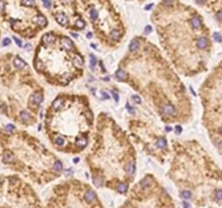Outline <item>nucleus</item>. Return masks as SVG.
I'll use <instances>...</instances> for the list:
<instances>
[{
	"label": "nucleus",
	"mask_w": 222,
	"mask_h": 208,
	"mask_svg": "<svg viewBox=\"0 0 222 208\" xmlns=\"http://www.w3.org/2000/svg\"><path fill=\"white\" fill-rule=\"evenodd\" d=\"M205 122L222 156V62L215 68L203 89Z\"/></svg>",
	"instance_id": "1"
},
{
	"label": "nucleus",
	"mask_w": 222,
	"mask_h": 208,
	"mask_svg": "<svg viewBox=\"0 0 222 208\" xmlns=\"http://www.w3.org/2000/svg\"><path fill=\"white\" fill-rule=\"evenodd\" d=\"M201 5L207 6L210 9L215 20L218 22L220 27L222 28V1H215V2H201Z\"/></svg>",
	"instance_id": "2"
},
{
	"label": "nucleus",
	"mask_w": 222,
	"mask_h": 208,
	"mask_svg": "<svg viewBox=\"0 0 222 208\" xmlns=\"http://www.w3.org/2000/svg\"><path fill=\"white\" fill-rule=\"evenodd\" d=\"M12 65H13V67L15 68V70H24V68L26 67V63L22 60L20 56H15V58L12 59Z\"/></svg>",
	"instance_id": "3"
},
{
	"label": "nucleus",
	"mask_w": 222,
	"mask_h": 208,
	"mask_svg": "<svg viewBox=\"0 0 222 208\" xmlns=\"http://www.w3.org/2000/svg\"><path fill=\"white\" fill-rule=\"evenodd\" d=\"M161 111H163V113L166 115H173L175 112V106L171 105V104H165V105L163 106V108H161Z\"/></svg>",
	"instance_id": "4"
},
{
	"label": "nucleus",
	"mask_w": 222,
	"mask_h": 208,
	"mask_svg": "<svg viewBox=\"0 0 222 208\" xmlns=\"http://www.w3.org/2000/svg\"><path fill=\"white\" fill-rule=\"evenodd\" d=\"M56 21H58V24H61L62 26H65L66 24L68 23V19L66 17V14L64 13H58L56 15Z\"/></svg>",
	"instance_id": "5"
},
{
	"label": "nucleus",
	"mask_w": 222,
	"mask_h": 208,
	"mask_svg": "<svg viewBox=\"0 0 222 208\" xmlns=\"http://www.w3.org/2000/svg\"><path fill=\"white\" fill-rule=\"evenodd\" d=\"M61 42H62V46H63L64 48H65L66 50H72L73 49V42L70 41V39H68L67 37H63L61 39Z\"/></svg>",
	"instance_id": "6"
},
{
	"label": "nucleus",
	"mask_w": 222,
	"mask_h": 208,
	"mask_svg": "<svg viewBox=\"0 0 222 208\" xmlns=\"http://www.w3.org/2000/svg\"><path fill=\"white\" fill-rule=\"evenodd\" d=\"M96 199V195L93 191H87L86 192V194H85V199H86L88 203H92Z\"/></svg>",
	"instance_id": "7"
},
{
	"label": "nucleus",
	"mask_w": 222,
	"mask_h": 208,
	"mask_svg": "<svg viewBox=\"0 0 222 208\" xmlns=\"http://www.w3.org/2000/svg\"><path fill=\"white\" fill-rule=\"evenodd\" d=\"M55 41V37H54V35H52V34H47V35H44L43 37H42V42L46 44H49V43H52V42Z\"/></svg>",
	"instance_id": "8"
},
{
	"label": "nucleus",
	"mask_w": 222,
	"mask_h": 208,
	"mask_svg": "<svg viewBox=\"0 0 222 208\" xmlns=\"http://www.w3.org/2000/svg\"><path fill=\"white\" fill-rule=\"evenodd\" d=\"M42 99H43V96H42L41 92H36V93L33 96V98H32V101L35 103L36 105H39L40 103H41Z\"/></svg>",
	"instance_id": "9"
},
{
	"label": "nucleus",
	"mask_w": 222,
	"mask_h": 208,
	"mask_svg": "<svg viewBox=\"0 0 222 208\" xmlns=\"http://www.w3.org/2000/svg\"><path fill=\"white\" fill-rule=\"evenodd\" d=\"M35 22L39 26H46L47 25V20H46V17H44L42 14H39V15H37V17H35Z\"/></svg>",
	"instance_id": "10"
},
{
	"label": "nucleus",
	"mask_w": 222,
	"mask_h": 208,
	"mask_svg": "<svg viewBox=\"0 0 222 208\" xmlns=\"http://www.w3.org/2000/svg\"><path fill=\"white\" fill-rule=\"evenodd\" d=\"M20 118H21L22 122H28V120L31 119V115H29L28 112H26V111H22L20 113Z\"/></svg>",
	"instance_id": "11"
},
{
	"label": "nucleus",
	"mask_w": 222,
	"mask_h": 208,
	"mask_svg": "<svg viewBox=\"0 0 222 208\" xmlns=\"http://www.w3.org/2000/svg\"><path fill=\"white\" fill-rule=\"evenodd\" d=\"M134 168H136V166H134V161H130V163H128V165L126 166V171L129 173V175H133V173H134Z\"/></svg>",
	"instance_id": "12"
},
{
	"label": "nucleus",
	"mask_w": 222,
	"mask_h": 208,
	"mask_svg": "<svg viewBox=\"0 0 222 208\" xmlns=\"http://www.w3.org/2000/svg\"><path fill=\"white\" fill-rule=\"evenodd\" d=\"M116 77H117V79H119V80H125L127 78V74L122 70H118L116 72Z\"/></svg>",
	"instance_id": "13"
},
{
	"label": "nucleus",
	"mask_w": 222,
	"mask_h": 208,
	"mask_svg": "<svg viewBox=\"0 0 222 208\" xmlns=\"http://www.w3.org/2000/svg\"><path fill=\"white\" fill-rule=\"evenodd\" d=\"M139 48V42L137 41V40H132L131 41V43L129 44V50H130L131 52L133 51H137V49Z\"/></svg>",
	"instance_id": "14"
},
{
	"label": "nucleus",
	"mask_w": 222,
	"mask_h": 208,
	"mask_svg": "<svg viewBox=\"0 0 222 208\" xmlns=\"http://www.w3.org/2000/svg\"><path fill=\"white\" fill-rule=\"evenodd\" d=\"M62 103H63V100H62V99H56V100L53 102V104H52V108H53L54 110H58V108L62 106Z\"/></svg>",
	"instance_id": "15"
},
{
	"label": "nucleus",
	"mask_w": 222,
	"mask_h": 208,
	"mask_svg": "<svg viewBox=\"0 0 222 208\" xmlns=\"http://www.w3.org/2000/svg\"><path fill=\"white\" fill-rule=\"evenodd\" d=\"M181 196L185 199H190L192 197V192L189 191V190H184V191L181 192Z\"/></svg>",
	"instance_id": "16"
},
{
	"label": "nucleus",
	"mask_w": 222,
	"mask_h": 208,
	"mask_svg": "<svg viewBox=\"0 0 222 208\" xmlns=\"http://www.w3.org/2000/svg\"><path fill=\"white\" fill-rule=\"evenodd\" d=\"M76 145L78 147H85L87 145V139L86 138H81L79 140L76 141Z\"/></svg>",
	"instance_id": "17"
},
{
	"label": "nucleus",
	"mask_w": 222,
	"mask_h": 208,
	"mask_svg": "<svg viewBox=\"0 0 222 208\" xmlns=\"http://www.w3.org/2000/svg\"><path fill=\"white\" fill-rule=\"evenodd\" d=\"M35 67H36V70H43V68H44L43 63H42V62L40 61L39 59H36V61H35Z\"/></svg>",
	"instance_id": "18"
},
{
	"label": "nucleus",
	"mask_w": 222,
	"mask_h": 208,
	"mask_svg": "<svg viewBox=\"0 0 222 208\" xmlns=\"http://www.w3.org/2000/svg\"><path fill=\"white\" fill-rule=\"evenodd\" d=\"M157 146L160 147V149H163V147H166L167 146V142L166 140H165L164 138H160L157 140Z\"/></svg>",
	"instance_id": "19"
},
{
	"label": "nucleus",
	"mask_w": 222,
	"mask_h": 208,
	"mask_svg": "<svg viewBox=\"0 0 222 208\" xmlns=\"http://www.w3.org/2000/svg\"><path fill=\"white\" fill-rule=\"evenodd\" d=\"M117 190H118L120 193H125V192L128 190V187H127V184H125V183H119L118 187H117Z\"/></svg>",
	"instance_id": "20"
},
{
	"label": "nucleus",
	"mask_w": 222,
	"mask_h": 208,
	"mask_svg": "<svg viewBox=\"0 0 222 208\" xmlns=\"http://www.w3.org/2000/svg\"><path fill=\"white\" fill-rule=\"evenodd\" d=\"M62 164H61V161H55V164L53 165V169L56 171V172H61L62 171Z\"/></svg>",
	"instance_id": "21"
},
{
	"label": "nucleus",
	"mask_w": 222,
	"mask_h": 208,
	"mask_svg": "<svg viewBox=\"0 0 222 208\" xmlns=\"http://www.w3.org/2000/svg\"><path fill=\"white\" fill-rule=\"evenodd\" d=\"M90 17H91V19H93V20L98 19L99 13H98V11H96V9H93V8H92V9L90 10Z\"/></svg>",
	"instance_id": "22"
},
{
	"label": "nucleus",
	"mask_w": 222,
	"mask_h": 208,
	"mask_svg": "<svg viewBox=\"0 0 222 208\" xmlns=\"http://www.w3.org/2000/svg\"><path fill=\"white\" fill-rule=\"evenodd\" d=\"M111 37H112V39H114V40H118L119 39V32L113 31L112 33H111Z\"/></svg>",
	"instance_id": "23"
},
{
	"label": "nucleus",
	"mask_w": 222,
	"mask_h": 208,
	"mask_svg": "<svg viewBox=\"0 0 222 208\" xmlns=\"http://www.w3.org/2000/svg\"><path fill=\"white\" fill-rule=\"evenodd\" d=\"M75 60L77 61L78 65H82V64H84V60H82V58L79 55V54H76V55H75Z\"/></svg>",
	"instance_id": "24"
},
{
	"label": "nucleus",
	"mask_w": 222,
	"mask_h": 208,
	"mask_svg": "<svg viewBox=\"0 0 222 208\" xmlns=\"http://www.w3.org/2000/svg\"><path fill=\"white\" fill-rule=\"evenodd\" d=\"M55 143H56V145H58V146H62V145H64V139L58 137V138L55 139Z\"/></svg>",
	"instance_id": "25"
},
{
	"label": "nucleus",
	"mask_w": 222,
	"mask_h": 208,
	"mask_svg": "<svg viewBox=\"0 0 222 208\" xmlns=\"http://www.w3.org/2000/svg\"><path fill=\"white\" fill-rule=\"evenodd\" d=\"M76 26H77L78 28H84L85 22L81 21V20H77V21H76Z\"/></svg>",
	"instance_id": "26"
},
{
	"label": "nucleus",
	"mask_w": 222,
	"mask_h": 208,
	"mask_svg": "<svg viewBox=\"0 0 222 208\" xmlns=\"http://www.w3.org/2000/svg\"><path fill=\"white\" fill-rule=\"evenodd\" d=\"M151 184V179L150 178H146V179H144L142 182V185L143 187H149V185Z\"/></svg>",
	"instance_id": "27"
},
{
	"label": "nucleus",
	"mask_w": 222,
	"mask_h": 208,
	"mask_svg": "<svg viewBox=\"0 0 222 208\" xmlns=\"http://www.w3.org/2000/svg\"><path fill=\"white\" fill-rule=\"evenodd\" d=\"M93 182H94V184H96V187H100V185H101V182H102V180H101L100 178L96 177V178H93Z\"/></svg>",
	"instance_id": "28"
},
{
	"label": "nucleus",
	"mask_w": 222,
	"mask_h": 208,
	"mask_svg": "<svg viewBox=\"0 0 222 208\" xmlns=\"http://www.w3.org/2000/svg\"><path fill=\"white\" fill-rule=\"evenodd\" d=\"M90 59H91V67H94V65L96 64V56H93L91 54V55H90Z\"/></svg>",
	"instance_id": "29"
},
{
	"label": "nucleus",
	"mask_w": 222,
	"mask_h": 208,
	"mask_svg": "<svg viewBox=\"0 0 222 208\" xmlns=\"http://www.w3.org/2000/svg\"><path fill=\"white\" fill-rule=\"evenodd\" d=\"M21 5L22 6H32V7H33V6H35V2H34V1H23Z\"/></svg>",
	"instance_id": "30"
},
{
	"label": "nucleus",
	"mask_w": 222,
	"mask_h": 208,
	"mask_svg": "<svg viewBox=\"0 0 222 208\" xmlns=\"http://www.w3.org/2000/svg\"><path fill=\"white\" fill-rule=\"evenodd\" d=\"M14 41L17 42V44L19 46V47H22V42H21V40L19 39V38H17L15 36H14Z\"/></svg>",
	"instance_id": "31"
},
{
	"label": "nucleus",
	"mask_w": 222,
	"mask_h": 208,
	"mask_svg": "<svg viewBox=\"0 0 222 208\" xmlns=\"http://www.w3.org/2000/svg\"><path fill=\"white\" fill-rule=\"evenodd\" d=\"M133 101H134L136 103H139V104L141 103V99L139 98L138 96H133Z\"/></svg>",
	"instance_id": "32"
},
{
	"label": "nucleus",
	"mask_w": 222,
	"mask_h": 208,
	"mask_svg": "<svg viewBox=\"0 0 222 208\" xmlns=\"http://www.w3.org/2000/svg\"><path fill=\"white\" fill-rule=\"evenodd\" d=\"M42 3H43L44 7L48 8V9H49V8L51 7V2H49V1H42Z\"/></svg>",
	"instance_id": "33"
},
{
	"label": "nucleus",
	"mask_w": 222,
	"mask_h": 208,
	"mask_svg": "<svg viewBox=\"0 0 222 208\" xmlns=\"http://www.w3.org/2000/svg\"><path fill=\"white\" fill-rule=\"evenodd\" d=\"M112 94H113V96H114L115 101H116V102H118V94H117L115 91H112Z\"/></svg>",
	"instance_id": "34"
},
{
	"label": "nucleus",
	"mask_w": 222,
	"mask_h": 208,
	"mask_svg": "<svg viewBox=\"0 0 222 208\" xmlns=\"http://www.w3.org/2000/svg\"><path fill=\"white\" fill-rule=\"evenodd\" d=\"M10 43V39L9 38H6L5 40H3V46H7V44Z\"/></svg>",
	"instance_id": "35"
},
{
	"label": "nucleus",
	"mask_w": 222,
	"mask_h": 208,
	"mask_svg": "<svg viewBox=\"0 0 222 208\" xmlns=\"http://www.w3.org/2000/svg\"><path fill=\"white\" fill-rule=\"evenodd\" d=\"M183 207H184V208H190V205L186 203V202H184V203H183Z\"/></svg>",
	"instance_id": "36"
},
{
	"label": "nucleus",
	"mask_w": 222,
	"mask_h": 208,
	"mask_svg": "<svg viewBox=\"0 0 222 208\" xmlns=\"http://www.w3.org/2000/svg\"><path fill=\"white\" fill-rule=\"evenodd\" d=\"M175 129H177V133H180L181 132V127L177 126V127H175Z\"/></svg>",
	"instance_id": "37"
},
{
	"label": "nucleus",
	"mask_w": 222,
	"mask_h": 208,
	"mask_svg": "<svg viewBox=\"0 0 222 208\" xmlns=\"http://www.w3.org/2000/svg\"><path fill=\"white\" fill-rule=\"evenodd\" d=\"M102 94H103V96H104V99H108V96L106 92H102Z\"/></svg>",
	"instance_id": "38"
},
{
	"label": "nucleus",
	"mask_w": 222,
	"mask_h": 208,
	"mask_svg": "<svg viewBox=\"0 0 222 208\" xmlns=\"http://www.w3.org/2000/svg\"><path fill=\"white\" fill-rule=\"evenodd\" d=\"M145 32H146V33H150V32H151V27H150V26H147L146 29H145Z\"/></svg>",
	"instance_id": "39"
},
{
	"label": "nucleus",
	"mask_w": 222,
	"mask_h": 208,
	"mask_svg": "<svg viewBox=\"0 0 222 208\" xmlns=\"http://www.w3.org/2000/svg\"><path fill=\"white\" fill-rule=\"evenodd\" d=\"M166 130H167V131H171V130H172V129H171L170 127H166Z\"/></svg>",
	"instance_id": "40"
},
{
	"label": "nucleus",
	"mask_w": 222,
	"mask_h": 208,
	"mask_svg": "<svg viewBox=\"0 0 222 208\" xmlns=\"http://www.w3.org/2000/svg\"><path fill=\"white\" fill-rule=\"evenodd\" d=\"M91 36H92V35H91V34L89 33V34H88V35H87V37H88V38H91Z\"/></svg>",
	"instance_id": "41"
}]
</instances>
